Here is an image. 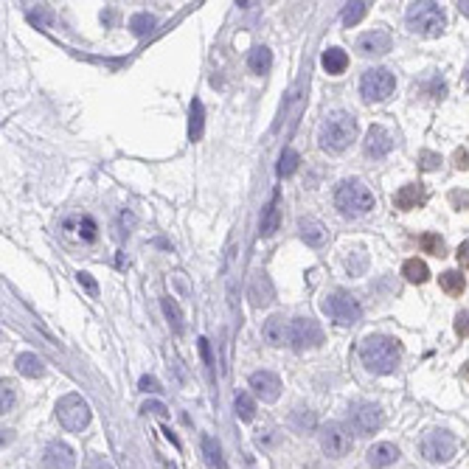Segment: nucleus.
Wrapping results in <instances>:
<instances>
[{"label": "nucleus", "mask_w": 469, "mask_h": 469, "mask_svg": "<svg viewBox=\"0 0 469 469\" xmlns=\"http://www.w3.org/2000/svg\"><path fill=\"white\" fill-rule=\"evenodd\" d=\"M359 359L371 374H393L402 359V346L388 335H368L359 343Z\"/></svg>", "instance_id": "f257e3e1"}, {"label": "nucleus", "mask_w": 469, "mask_h": 469, "mask_svg": "<svg viewBox=\"0 0 469 469\" xmlns=\"http://www.w3.org/2000/svg\"><path fill=\"white\" fill-rule=\"evenodd\" d=\"M354 138H357V118L343 110L329 113L323 118L320 132H317L320 149H326V152H346Z\"/></svg>", "instance_id": "f03ea898"}, {"label": "nucleus", "mask_w": 469, "mask_h": 469, "mask_svg": "<svg viewBox=\"0 0 469 469\" xmlns=\"http://www.w3.org/2000/svg\"><path fill=\"white\" fill-rule=\"evenodd\" d=\"M444 9L432 0H421V3H410L408 6V28L419 37H441L444 31Z\"/></svg>", "instance_id": "7ed1b4c3"}, {"label": "nucleus", "mask_w": 469, "mask_h": 469, "mask_svg": "<svg viewBox=\"0 0 469 469\" xmlns=\"http://www.w3.org/2000/svg\"><path fill=\"white\" fill-rule=\"evenodd\" d=\"M335 205L343 216H363L374 208V194L359 180H343L335 191Z\"/></svg>", "instance_id": "20e7f679"}, {"label": "nucleus", "mask_w": 469, "mask_h": 469, "mask_svg": "<svg viewBox=\"0 0 469 469\" xmlns=\"http://www.w3.org/2000/svg\"><path fill=\"white\" fill-rule=\"evenodd\" d=\"M56 419L67 432H82L90 424V405L79 393H65L56 402Z\"/></svg>", "instance_id": "39448f33"}, {"label": "nucleus", "mask_w": 469, "mask_h": 469, "mask_svg": "<svg viewBox=\"0 0 469 469\" xmlns=\"http://www.w3.org/2000/svg\"><path fill=\"white\" fill-rule=\"evenodd\" d=\"M396 90V76L388 67H368L363 79H359V93L368 104H379L385 101L390 93Z\"/></svg>", "instance_id": "423d86ee"}, {"label": "nucleus", "mask_w": 469, "mask_h": 469, "mask_svg": "<svg viewBox=\"0 0 469 469\" xmlns=\"http://www.w3.org/2000/svg\"><path fill=\"white\" fill-rule=\"evenodd\" d=\"M455 450H458V441H455L452 432H447V430H430L427 436L421 439V444H419V452L430 463H447V461H452Z\"/></svg>", "instance_id": "0eeeda50"}, {"label": "nucleus", "mask_w": 469, "mask_h": 469, "mask_svg": "<svg viewBox=\"0 0 469 469\" xmlns=\"http://www.w3.org/2000/svg\"><path fill=\"white\" fill-rule=\"evenodd\" d=\"M323 312H326L335 323H340V326H351V323H357L359 317H363V306H359V301L343 290L326 295V301H323Z\"/></svg>", "instance_id": "6e6552de"}, {"label": "nucleus", "mask_w": 469, "mask_h": 469, "mask_svg": "<svg viewBox=\"0 0 469 469\" xmlns=\"http://www.w3.org/2000/svg\"><path fill=\"white\" fill-rule=\"evenodd\" d=\"M348 419H351V430L357 432V436H371V432H377L382 427V421H385L382 408L374 405V402H357L348 410Z\"/></svg>", "instance_id": "1a4fd4ad"}, {"label": "nucleus", "mask_w": 469, "mask_h": 469, "mask_svg": "<svg viewBox=\"0 0 469 469\" xmlns=\"http://www.w3.org/2000/svg\"><path fill=\"white\" fill-rule=\"evenodd\" d=\"M351 432L340 424V421H329L326 427L320 430V450L326 452L329 458H343L351 452Z\"/></svg>", "instance_id": "9d476101"}, {"label": "nucleus", "mask_w": 469, "mask_h": 469, "mask_svg": "<svg viewBox=\"0 0 469 469\" xmlns=\"http://www.w3.org/2000/svg\"><path fill=\"white\" fill-rule=\"evenodd\" d=\"M323 343V329L317 326V320L312 317H293L290 320V346L304 351V348H315Z\"/></svg>", "instance_id": "9b49d317"}, {"label": "nucleus", "mask_w": 469, "mask_h": 469, "mask_svg": "<svg viewBox=\"0 0 469 469\" xmlns=\"http://www.w3.org/2000/svg\"><path fill=\"white\" fill-rule=\"evenodd\" d=\"M43 466L45 469H76V452L65 441H51L43 452Z\"/></svg>", "instance_id": "f8f14e48"}, {"label": "nucleus", "mask_w": 469, "mask_h": 469, "mask_svg": "<svg viewBox=\"0 0 469 469\" xmlns=\"http://www.w3.org/2000/svg\"><path fill=\"white\" fill-rule=\"evenodd\" d=\"M247 298H250V304H253L256 309L273 304V298H275V286H273V281H270L267 273H262V270L253 273V278H250V284H247Z\"/></svg>", "instance_id": "ddd939ff"}, {"label": "nucleus", "mask_w": 469, "mask_h": 469, "mask_svg": "<svg viewBox=\"0 0 469 469\" xmlns=\"http://www.w3.org/2000/svg\"><path fill=\"white\" fill-rule=\"evenodd\" d=\"M250 388H253V393L259 396L262 402H275L281 396V379L278 374L273 371H256L250 374Z\"/></svg>", "instance_id": "4468645a"}, {"label": "nucleus", "mask_w": 469, "mask_h": 469, "mask_svg": "<svg viewBox=\"0 0 469 469\" xmlns=\"http://www.w3.org/2000/svg\"><path fill=\"white\" fill-rule=\"evenodd\" d=\"M390 45H393L390 34H388V31H382V28L366 31L363 37L357 40V51L363 54V56H379V54H388V51H390Z\"/></svg>", "instance_id": "2eb2a0df"}, {"label": "nucleus", "mask_w": 469, "mask_h": 469, "mask_svg": "<svg viewBox=\"0 0 469 469\" xmlns=\"http://www.w3.org/2000/svg\"><path fill=\"white\" fill-rule=\"evenodd\" d=\"M366 155H371V158H385L390 149H393V135L385 129V127H379V124H374L368 132H366Z\"/></svg>", "instance_id": "dca6fc26"}, {"label": "nucleus", "mask_w": 469, "mask_h": 469, "mask_svg": "<svg viewBox=\"0 0 469 469\" xmlns=\"http://www.w3.org/2000/svg\"><path fill=\"white\" fill-rule=\"evenodd\" d=\"M264 340L270 346H290V320L284 315H273L264 320Z\"/></svg>", "instance_id": "f3484780"}, {"label": "nucleus", "mask_w": 469, "mask_h": 469, "mask_svg": "<svg viewBox=\"0 0 469 469\" xmlns=\"http://www.w3.org/2000/svg\"><path fill=\"white\" fill-rule=\"evenodd\" d=\"M298 231H301V239L309 247H323V244H326V239H329L326 225H323L320 220H315V216H304V220L298 222Z\"/></svg>", "instance_id": "a211bd4d"}, {"label": "nucleus", "mask_w": 469, "mask_h": 469, "mask_svg": "<svg viewBox=\"0 0 469 469\" xmlns=\"http://www.w3.org/2000/svg\"><path fill=\"white\" fill-rule=\"evenodd\" d=\"M366 458H368V463H371L374 469H385V466H390V463L399 461V447L390 444V441H379V444H374V447L366 452Z\"/></svg>", "instance_id": "6ab92c4d"}, {"label": "nucleus", "mask_w": 469, "mask_h": 469, "mask_svg": "<svg viewBox=\"0 0 469 469\" xmlns=\"http://www.w3.org/2000/svg\"><path fill=\"white\" fill-rule=\"evenodd\" d=\"M14 368H17V374H23V377H28V379H37V377L45 374V363H43V359L34 354V351L17 354V357H14Z\"/></svg>", "instance_id": "aec40b11"}, {"label": "nucleus", "mask_w": 469, "mask_h": 469, "mask_svg": "<svg viewBox=\"0 0 469 469\" xmlns=\"http://www.w3.org/2000/svg\"><path fill=\"white\" fill-rule=\"evenodd\" d=\"M320 65H323V70H326L329 76H340V74H346V67H348V54L343 48H326L323 56H320Z\"/></svg>", "instance_id": "412c9836"}, {"label": "nucleus", "mask_w": 469, "mask_h": 469, "mask_svg": "<svg viewBox=\"0 0 469 469\" xmlns=\"http://www.w3.org/2000/svg\"><path fill=\"white\" fill-rule=\"evenodd\" d=\"M247 67L253 70V74H270V67H273V51L270 48H264V45H256L253 51H250V56H247Z\"/></svg>", "instance_id": "4be33fe9"}, {"label": "nucleus", "mask_w": 469, "mask_h": 469, "mask_svg": "<svg viewBox=\"0 0 469 469\" xmlns=\"http://www.w3.org/2000/svg\"><path fill=\"white\" fill-rule=\"evenodd\" d=\"M202 129H205V107L200 98L191 101V110H189V138L191 140H200L202 138Z\"/></svg>", "instance_id": "5701e85b"}, {"label": "nucleus", "mask_w": 469, "mask_h": 469, "mask_svg": "<svg viewBox=\"0 0 469 469\" xmlns=\"http://www.w3.org/2000/svg\"><path fill=\"white\" fill-rule=\"evenodd\" d=\"M202 455H205V461H208V466H211V469H225L222 447H220V441H216V439L202 436Z\"/></svg>", "instance_id": "b1692460"}, {"label": "nucleus", "mask_w": 469, "mask_h": 469, "mask_svg": "<svg viewBox=\"0 0 469 469\" xmlns=\"http://www.w3.org/2000/svg\"><path fill=\"white\" fill-rule=\"evenodd\" d=\"M160 306H163V315H166V320H169L171 332H174V335H183V312H180L177 301L166 295V298H160Z\"/></svg>", "instance_id": "393cba45"}, {"label": "nucleus", "mask_w": 469, "mask_h": 469, "mask_svg": "<svg viewBox=\"0 0 469 469\" xmlns=\"http://www.w3.org/2000/svg\"><path fill=\"white\" fill-rule=\"evenodd\" d=\"M424 202V191L419 189V186H405L399 194H396V208H402V211H410V208H419Z\"/></svg>", "instance_id": "a878e982"}, {"label": "nucleus", "mask_w": 469, "mask_h": 469, "mask_svg": "<svg viewBox=\"0 0 469 469\" xmlns=\"http://www.w3.org/2000/svg\"><path fill=\"white\" fill-rule=\"evenodd\" d=\"M278 225H281V213H278V194L273 197V202L267 205V211H264V220H262V236L264 239H270L275 231H278Z\"/></svg>", "instance_id": "bb28decb"}, {"label": "nucleus", "mask_w": 469, "mask_h": 469, "mask_svg": "<svg viewBox=\"0 0 469 469\" xmlns=\"http://www.w3.org/2000/svg\"><path fill=\"white\" fill-rule=\"evenodd\" d=\"M155 25H158V20L149 12H138V14L129 17V31L135 34V37H147Z\"/></svg>", "instance_id": "cd10ccee"}, {"label": "nucleus", "mask_w": 469, "mask_h": 469, "mask_svg": "<svg viewBox=\"0 0 469 469\" xmlns=\"http://www.w3.org/2000/svg\"><path fill=\"white\" fill-rule=\"evenodd\" d=\"M441 290L450 293V295H461V293L466 290V275H463V273H455V270L441 273Z\"/></svg>", "instance_id": "c85d7f7f"}, {"label": "nucleus", "mask_w": 469, "mask_h": 469, "mask_svg": "<svg viewBox=\"0 0 469 469\" xmlns=\"http://www.w3.org/2000/svg\"><path fill=\"white\" fill-rule=\"evenodd\" d=\"M402 275H405L410 284H424V281L430 278V270H427V264H424V262H419V259H408V262H405V267H402Z\"/></svg>", "instance_id": "c756f323"}, {"label": "nucleus", "mask_w": 469, "mask_h": 469, "mask_svg": "<svg viewBox=\"0 0 469 469\" xmlns=\"http://www.w3.org/2000/svg\"><path fill=\"white\" fill-rule=\"evenodd\" d=\"M233 408H236V416L242 419V421H253V416H256V402H253V396L250 393H236V399H233Z\"/></svg>", "instance_id": "7c9ffc66"}, {"label": "nucleus", "mask_w": 469, "mask_h": 469, "mask_svg": "<svg viewBox=\"0 0 469 469\" xmlns=\"http://www.w3.org/2000/svg\"><path fill=\"white\" fill-rule=\"evenodd\" d=\"M298 166H301V155H298L293 147H286V149L281 152V158H278V174H281V177H290V174L298 171Z\"/></svg>", "instance_id": "2f4dec72"}, {"label": "nucleus", "mask_w": 469, "mask_h": 469, "mask_svg": "<svg viewBox=\"0 0 469 469\" xmlns=\"http://www.w3.org/2000/svg\"><path fill=\"white\" fill-rule=\"evenodd\" d=\"M14 405H17V390H14V385H12L9 379H0V416L9 413V410H14Z\"/></svg>", "instance_id": "473e14b6"}, {"label": "nucleus", "mask_w": 469, "mask_h": 469, "mask_svg": "<svg viewBox=\"0 0 469 469\" xmlns=\"http://www.w3.org/2000/svg\"><path fill=\"white\" fill-rule=\"evenodd\" d=\"M368 14V3H363V0H357V3H348L346 9H343V23L351 28V25H357L359 20H363Z\"/></svg>", "instance_id": "72a5a7b5"}, {"label": "nucleus", "mask_w": 469, "mask_h": 469, "mask_svg": "<svg viewBox=\"0 0 469 469\" xmlns=\"http://www.w3.org/2000/svg\"><path fill=\"white\" fill-rule=\"evenodd\" d=\"M419 244L427 250V253H432V256H444V239L436 236V233H424L419 239Z\"/></svg>", "instance_id": "f704fd0d"}, {"label": "nucleus", "mask_w": 469, "mask_h": 469, "mask_svg": "<svg viewBox=\"0 0 469 469\" xmlns=\"http://www.w3.org/2000/svg\"><path fill=\"white\" fill-rule=\"evenodd\" d=\"M79 236H82L85 242H93V239H96V222L90 220V216H82V220H79Z\"/></svg>", "instance_id": "c9c22d12"}, {"label": "nucleus", "mask_w": 469, "mask_h": 469, "mask_svg": "<svg viewBox=\"0 0 469 469\" xmlns=\"http://www.w3.org/2000/svg\"><path fill=\"white\" fill-rule=\"evenodd\" d=\"M138 385H140V390H143V393H160V382H158L155 377H149V374H147V377H140V382H138Z\"/></svg>", "instance_id": "e433bc0d"}, {"label": "nucleus", "mask_w": 469, "mask_h": 469, "mask_svg": "<svg viewBox=\"0 0 469 469\" xmlns=\"http://www.w3.org/2000/svg\"><path fill=\"white\" fill-rule=\"evenodd\" d=\"M419 160H421V169H424V171H432V169H436V166L441 163V158H439V155H432V152H421V155H419Z\"/></svg>", "instance_id": "4c0bfd02"}, {"label": "nucleus", "mask_w": 469, "mask_h": 469, "mask_svg": "<svg viewBox=\"0 0 469 469\" xmlns=\"http://www.w3.org/2000/svg\"><path fill=\"white\" fill-rule=\"evenodd\" d=\"M76 278H79V284H85V286H87V293H90V295H98V284L90 278V273L79 270V273H76Z\"/></svg>", "instance_id": "58836bf2"}, {"label": "nucleus", "mask_w": 469, "mask_h": 469, "mask_svg": "<svg viewBox=\"0 0 469 469\" xmlns=\"http://www.w3.org/2000/svg\"><path fill=\"white\" fill-rule=\"evenodd\" d=\"M466 317H469L466 309L455 315V332H458V337H466Z\"/></svg>", "instance_id": "ea45409f"}, {"label": "nucleus", "mask_w": 469, "mask_h": 469, "mask_svg": "<svg viewBox=\"0 0 469 469\" xmlns=\"http://www.w3.org/2000/svg\"><path fill=\"white\" fill-rule=\"evenodd\" d=\"M295 421H298L301 427H309V430L315 427V416H312L309 410H298V413H295Z\"/></svg>", "instance_id": "a19ab883"}, {"label": "nucleus", "mask_w": 469, "mask_h": 469, "mask_svg": "<svg viewBox=\"0 0 469 469\" xmlns=\"http://www.w3.org/2000/svg\"><path fill=\"white\" fill-rule=\"evenodd\" d=\"M143 410L155 413V416H166V405L163 402H147V405H143Z\"/></svg>", "instance_id": "79ce46f5"}, {"label": "nucleus", "mask_w": 469, "mask_h": 469, "mask_svg": "<svg viewBox=\"0 0 469 469\" xmlns=\"http://www.w3.org/2000/svg\"><path fill=\"white\" fill-rule=\"evenodd\" d=\"M200 354H202V359H205V366L211 368L213 359H211V351H208V340H205V337H200Z\"/></svg>", "instance_id": "37998d69"}, {"label": "nucleus", "mask_w": 469, "mask_h": 469, "mask_svg": "<svg viewBox=\"0 0 469 469\" xmlns=\"http://www.w3.org/2000/svg\"><path fill=\"white\" fill-rule=\"evenodd\" d=\"M85 469H113V466L107 463L104 458H98V455H96V458H90V461H87V466H85Z\"/></svg>", "instance_id": "c03bdc74"}, {"label": "nucleus", "mask_w": 469, "mask_h": 469, "mask_svg": "<svg viewBox=\"0 0 469 469\" xmlns=\"http://www.w3.org/2000/svg\"><path fill=\"white\" fill-rule=\"evenodd\" d=\"M12 441V430H6V427H0V447H6Z\"/></svg>", "instance_id": "a18cd8bd"}, {"label": "nucleus", "mask_w": 469, "mask_h": 469, "mask_svg": "<svg viewBox=\"0 0 469 469\" xmlns=\"http://www.w3.org/2000/svg\"><path fill=\"white\" fill-rule=\"evenodd\" d=\"M466 247H469V244H466V242H463V244H461V247H458V259H461V262H463V264H466Z\"/></svg>", "instance_id": "49530a36"}]
</instances>
